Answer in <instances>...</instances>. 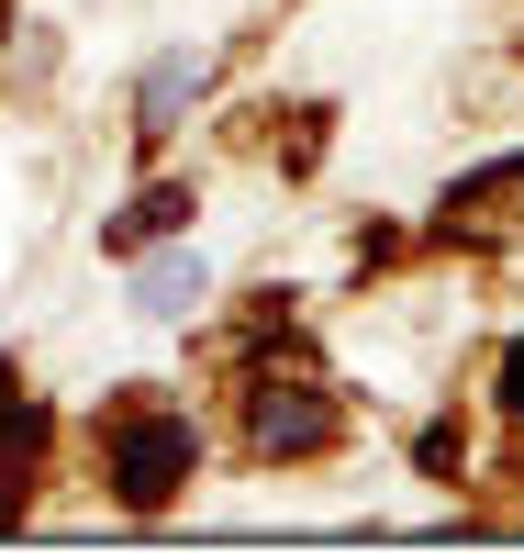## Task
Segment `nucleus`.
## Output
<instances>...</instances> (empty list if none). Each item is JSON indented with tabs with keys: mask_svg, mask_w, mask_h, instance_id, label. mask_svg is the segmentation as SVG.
<instances>
[{
	"mask_svg": "<svg viewBox=\"0 0 524 558\" xmlns=\"http://www.w3.org/2000/svg\"><path fill=\"white\" fill-rule=\"evenodd\" d=\"M502 413L524 425V336H513V357H502Z\"/></svg>",
	"mask_w": 524,
	"mask_h": 558,
	"instance_id": "obj_7",
	"label": "nucleus"
},
{
	"mask_svg": "<svg viewBox=\"0 0 524 558\" xmlns=\"http://www.w3.org/2000/svg\"><path fill=\"white\" fill-rule=\"evenodd\" d=\"M112 492H123V514H168L179 481L202 470V425H190L179 402H123L112 413Z\"/></svg>",
	"mask_w": 524,
	"mask_h": 558,
	"instance_id": "obj_1",
	"label": "nucleus"
},
{
	"mask_svg": "<svg viewBox=\"0 0 524 558\" xmlns=\"http://www.w3.org/2000/svg\"><path fill=\"white\" fill-rule=\"evenodd\" d=\"M0 34H12V0H0Z\"/></svg>",
	"mask_w": 524,
	"mask_h": 558,
	"instance_id": "obj_8",
	"label": "nucleus"
},
{
	"mask_svg": "<svg viewBox=\"0 0 524 558\" xmlns=\"http://www.w3.org/2000/svg\"><path fill=\"white\" fill-rule=\"evenodd\" d=\"M34 470H45V413L23 402V380H12V368H0V525L23 514Z\"/></svg>",
	"mask_w": 524,
	"mask_h": 558,
	"instance_id": "obj_3",
	"label": "nucleus"
},
{
	"mask_svg": "<svg viewBox=\"0 0 524 558\" xmlns=\"http://www.w3.org/2000/svg\"><path fill=\"white\" fill-rule=\"evenodd\" d=\"M246 436H257V458H313V447H336V402L324 391H257V413H246Z\"/></svg>",
	"mask_w": 524,
	"mask_h": 558,
	"instance_id": "obj_2",
	"label": "nucleus"
},
{
	"mask_svg": "<svg viewBox=\"0 0 524 558\" xmlns=\"http://www.w3.org/2000/svg\"><path fill=\"white\" fill-rule=\"evenodd\" d=\"M202 291H212L202 246H168V257H146V268H134V313H146V324H179V313H202Z\"/></svg>",
	"mask_w": 524,
	"mask_h": 558,
	"instance_id": "obj_4",
	"label": "nucleus"
},
{
	"mask_svg": "<svg viewBox=\"0 0 524 558\" xmlns=\"http://www.w3.org/2000/svg\"><path fill=\"white\" fill-rule=\"evenodd\" d=\"M190 89H202V57H157V68H146V134H168V123H179Z\"/></svg>",
	"mask_w": 524,
	"mask_h": 558,
	"instance_id": "obj_5",
	"label": "nucleus"
},
{
	"mask_svg": "<svg viewBox=\"0 0 524 558\" xmlns=\"http://www.w3.org/2000/svg\"><path fill=\"white\" fill-rule=\"evenodd\" d=\"M179 223H190V191H146V202H134V213L112 223V246H146V235H179Z\"/></svg>",
	"mask_w": 524,
	"mask_h": 558,
	"instance_id": "obj_6",
	"label": "nucleus"
}]
</instances>
